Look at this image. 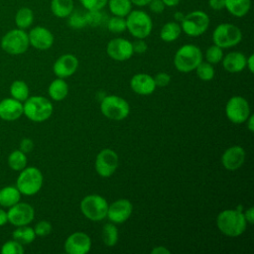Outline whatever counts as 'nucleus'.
Segmentation results:
<instances>
[{"instance_id":"obj_30","label":"nucleus","mask_w":254,"mask_h":254,"mask_svg":"<svg viewBox=\"0 0 254 254\" xmlns=\"http://www.w3.org/2000/svg\"><path fill=\"white\" fill-rule=\"evenodd\" d=\"M10 94L11 97L24 102L30 96V89L25 81L17 79L14 80L10 85Z\"/></svg>"},{"instance_id":"obj_20","label":"nucleus","mask_w":254,"mask_h":254,"mask_svg":"<svg viewBox=\"0 0 254 254\" xmlns=\"http://www.w3.org/2000/svg\"><path fill=\"white\" fill-rule=\"evenodd\" d=\"M131 89L139 95H150L156 89L154 77L148 73H136L130 79Z\"/></svg>"},{"instance_id":"obj_33","label":"nucleus","mask_w":254,"mask_h":254,"mask_svg":"<svg viewBox=\"0 0 254 254\" xmlns=\"http://www.w3.org/2000/svg\"><path fill=\"white\" fill-rule=\"evenodd\" d=\"M102 241L108 247H112L118 242V229L115 223L108 222L104 224L102 228Z\"/></svg>"},{"instance_id":"obj_26","label":"nucleus","mask_w":254,"mask_h":254,"mask_svg":"<svg viewBox=\"0 0 254 254\" xmlns=\"http://www.w3.org/2000/svg\"><path fill=\"white\" fill-rule=\"evenodd\" d=\"M73 10L72 0H52L51 11L58 18H66Z\"/></svg>"},{"instance_id":"obj_27","label":"nucleus","mask_w":254,"mask_h":254,"mask_svg":"<svg viewBox=\"0 0 254 254\" xmlns=\"http://www.w3.org/2000/svg\"><path fill=\"white\" fill-rule=\"evenodd\" d=\"M12 237L16 241L20 242L22 245H27L32 243L36 238V233L34 228L28 225L17 226V228L12 232Z\"/></svg>"},{"instance_id":"obj_1","label":"nucleus","mask_w":254,"mask_h":254,"mask_svg":"<svg viewBox=\"0 0 254 254\" xmlns=\"http://www.w3.org/2000/svg\"><path fill=\"white\" fill-rule=\"evenodd\" d=\"M236 209H225L218 213L216 217V225L219 231L229 237L240 236L247 227L241 205Z\"/></svg>"},{"instance_id":"obj_43","label":"nucleus","mask_w":254,"mask_h":254,"mask_svg":"<svg viewBox=\"0 0 254 254\" xmlns=\"http://www.w3.org/2000/svg\"><path fill=\"white\" fill-rule=\"evenodd\" d=\"M132 48H133L134 53L144 54L147 51L148 46H147L146 42L144 41V39H137L135 42L132 43Z\"/></svg>"},{"instance_id":"obj_35","label":"nucleus","mask_w":254,"mask_h":254,"mask_svg":"<svg viewBox=\"0 0 254 254\" xmlns=\"http://www.w3.org/2000/svg\"><path fill=\"white\" fill-rule=\"evenodd\" d=\"M196 75L199 79L203 81H209L214 77L215 70L213 67V64L207 63V62H201L196 67H195Z\"/></svg>"},{"instance_id":"obj_21","label":"nucleus","mask_w":254,"mask_h":254,"mask_svg":"<svg viewBox=\"0 0 254 254\" xmlns=\"http://www.w3.org/2000/svg\"><path fill=\"white\" fill-rule=\"evenodd\" d=\"M23 115V103L13 97L0 101V118L4 121H15Z\"/></svg>"},{"instance_id":"obj_42","label":"nucleus","mask_w":254,"mask_h":254,"mask_svg":"<svg viewBox=\"0 0 254 254\" xmlns=\"http://www.w3.org/2000/svg\"><path fill=\"white\" fill-rule=\"evenodd\" d=\"M154 81H155L156 86L165 87L170 83L171 76L167 72H159L154 76Z\"/></svg>"},{"instance_id":"obj_4","label":"nucleus","mask_w":254,"mask_h":254,"mask_svg":"<svg viewBox=\"0 0 254 254\" xmlns=\"http://www.w3.org/2000/svg\"><path fill=\"white\" fill-rule=\"evenodd\" d=\"M44 177L42 172L36 167H26L16 180V187L24 195H34L40 191L43 187Z\"/></svg>"},{"instance_id":"obj_28","label":"nucleus","mask_w":254,"mask_h":254,"mask_svg":"<svg viewBox=\"0 0 254 254\" xmlns=\"http://www.w3.org/2000/svg\"><path fill=\"white\" fill-rule=\"evenodd\" d=\"M182 33L181 25H179L177 22H168L166 23L160 32V38L167 43L176 41Z\"/></svg>"},{"instance_id":"obj_48","label":"nucleus","mask_w":254,"mask_h":254,"mask_svg":"<svg viewBox=\"0 0 254 254\" xmlns=\"http://www.w3.org/2000/svg\"><path fill=\"white\" fill-rule=\"evenodd\" d=\"M152 254H171V251L165 246H156L151 250Z\"/></svg>"},{"instance_id":"obj_38","label":"nucleus","mask_w":254,"mask_h":254,"mask_svg":"<svg viewBox=\"0 0 254 254\" xmlns=\"http://www.w3.org/2000/svg\"><path fill=\"white\" fill-rule=\"evenodd\" d=\"M107 28L112 33H122L126 30V19H124V17L114 16L108 20Z\"/></svg>"},{"instance_id":"obj_3","label":"nucleus","mask_w":254,"mask_h":254,"mask_svg":"<svg viewBox=\"0 0 254 254\" xmlns=\"http://www.w3.org/2000/svg\"><path fill=\"white\" fill-rule=\"evenodd\" d=\"M202 62V53L200 49L195 45H184L182 46L174 57L175 67L181 72H190L195 69V67Z\"/></svg>"},{"instance_id":"obj_9","label":"nucleus","mask_w":254,"mask_h":254,"mask_svg":"<svg viewBox=\"0 0 254 254\" xmlns=\"http://www.w3.org/2000/svg\"><path fill=\"white\" fill-rule=\"evenodd\" d=\"M242 40L241 30L229 23L218 25L212 33L213 44L221 49H228L238 45Z\"/></svg>"},{"instance_id":"obj_15","label":"nucleus","mask_w":254,"mask_h":254,"mask_svg":"<svg viewBox=\"0 0 254 254\" xmlns=\"http://www.w3.org/2000/svg\"><path fill=\"white\" fill-rule=\"evenodd\" d=\"M64 246L67 254H86L91 249V239L85 232L76 231L66 237Z\"/></svg>"},{"instance_id":"obj_25","label":"nucleus","mask_w":254,"mask_h":254,"mask_svg":"<svg viewBox=\"0 0 254 254\" xmlns=\"http://www.w3.org/2000/svg\"><path fill=\"white\" fill-rule=\"evenodd\" d=\"M251 6V0H224V8L235 17L245 16Z\"/></svg>"},{"instance_id":"obj_52","label":"nucleus","mask_w":254,"mask_h":254,"mask_svg":"<svg viewBox=\"0 0 254 254\" xmlns=\"http://www.w3.org/2000/svg\"><path fill=\"white\" fill-rule=\"evenodd\" d=\"M132 4H135L137 6H146L149 4L151 0H130Z\"/></svg>"},{"instance_id":"obj_40","label":"nucleus","mask_w":254,"mask_h":254,"mask_svg":"<svg viewBox=\"0 0 254 254\" xmlns=\"http://www.w3.org/2000/svg\"><path fill=\"white\" fill-rule=\"evenodd\" d=\"M34 231L36 233V236H47L52 232V224L47 220H41L35 225Z\"/></svg>"},{"instance_id":"obj_44","label":"nucleus","mask_w":254,"mask_h":254,"mask_svg":"<svg viewBox=\"0 0 254 254\" xmlns=\"http://www.w3.org/2000/svg\"><path fill=\"white\" fill-rule=\"evenodd\" d=\"M148 5L150 10L156 14H160L165 10V4L162 0H151Z\"/></svg>"},{"instance_id":"obj_22","label":"nucleus","mask_w":254,"mask_h":254,"mask_svg":"<svg viewBox=\"0 0 254 254\" xmlns=\"http://www.w3.org/2000/svg\"><path fill=\"white\" fill-rule=\"evenodd\" d=\"M223 68L230 73H237L246 67V57L240 52H231L222 58Z\"/></svg>"},{"instance_id":"obj_41","label":"nucleus","mask_w":254,"mask_h":254,"mask_svg":"<svg viewBox=\"0 0 254 254\" xmlns=\"http://www.w3.org/2000/svg\"><path fill=\"white\" fill-rule=\"evenodd\" d=\"M82 6L87 10H101L108 0H79Z\"/></svg>"},{"instance_id":"obj_51","label":"nucleus","mask_w":254,"mask_h":254,"mask_svg":"<svg viewBox=\"0 0 254 254\" xmlns=\"http://www.w3.org/2000/svg\"><path fill=\"white\" fill-rule=\"evenodd\" d=\"M8 222V214L3 208H0V226L5 225Z\"/></svg>"},{"instance_id":"obj_17","label":"nucleus","mask_w":254,"mask_h":254,"mask_svg":"<svg viewBox=\"0 0 254 254\" xmlns=\"http://www.w3.org/2000/svg\"><path fill=\"white\" fill-rule=\"evenodd\" d=\"M30 45L40 51L49 50L54 44V35L45 27L37 26L28 33Z\"/></svg>"},{"instance_id":"obj_54","label":"nucleus","mask_w":254,"mask_h":254,"mask_svg":"<svg viewBox=\"0 0 254 254\" xmlns=\"http://www.w3.org/2000/svg\"><path fill=\"white\" fill-rule=\"evenodd\" d=\"M174 17H175V19H176V20H178V21H182V20L184 19L185 15H183V13H182V12H177V13H175Z\"/></svg>"},{"instance_id":"obj_45","label":"nucleus","mask_w":254,"mask_h":254,"mask_svg":"<svg viewBox=\"0 0 254 254\" xmlns=\"http://www.w3.org/2000/svg\"><path fill=\"white\" fill-rule=\"evenodd\" d=\"M19 147L22 152H24L25 154H28L34 149V142L30 138H24L21 140Z\"/></svg>"},{"instance_id":"obj_34","label":"nucleus","mask_w":254,"mask_h":254,"mask_svg":"<svg viewBox=\"0 0 254 254\" xmlns=\"http://www.w3.org/2000/svg\"><path fill=\"white\" fill-rule=\"evenodd\" d=\"M67 24L70 28L81 29L85 27L86 24V11L81 9L72 10L71 13L67 16Z\"/></svg>"},{"instance_id":"obj_7","label":"nucleus","mask_w":254,"mask_h":254,"mask_svg":"<svg viewBox=\"0 0 254 254\" xmlns=\"http://www.w3.org/2000/svg\"><path fill=\"white\" fill-rule=\"evenodd\" d=\"M100 111L108 119L121 121L130 113L129 103L117 95H106L100 102Z\"/></svg>"},{"instance_id":"obj_32","label":"nucleus","mask_w":254,"mask_h":254,"mask_svg":"<svg viewBox=\"0 0 254 254\" xmlns=\"http://www.w3.org/2000/svg\"><path fill=\"white\" fill-rule=\"evenodd\" d=\"M108 7L114 16L125 17L131 11L132 3L130 0H108Z\"/></svg>"},{"instance_id":"obj_13","label":"nucleus","mask_w":254,"mask_h":254,"mask_svg":"<svg viewBox=\"0 0 254 254\" xmlns=\"http://www.w3.org/2000/svg\"><path fill=\"white\" fill-rule=\"evenodd\" d=\"M7 214L8 222L17 227L30 224L34 220L35 210L31 204L19 201L9 207Z\"/></svg>"},{"instance_id":"obj_29","label":"nucleus","mask_w":254,"mask_h":254,"mask_svg":"<svg viewBox=\"0 0 254 254\" xmlns=\"http://www.w3.org/2000/svg\"><path fill=\"white\" fill-rule=\"evenodd\" d=\"M33 22H34V13H33L32 9H30L28 7H22L16 12L15 24H16L17 28L26 30L29 27H31Z\"/></svg>"},{"instance_id":"obj_39","label":"nucleus","mask_w":254,"mask_h":254,"mask_svg":"<svg viewBox=\"0 0 254 254\" xmlns=\"http://www.w3.org/2000/svg\"><path fill=\"white\" fill-rule=\"evenodd\" d=\"M104 15L100 10H86V24L91 27H98L104 22Z\"/></svg>"},{"instance_id":"obj_47","label":"nucleus","mask_w":254,"mask_h":254,"mask_svg":"<svg viewBox=\"0 0 254 254\" xmlns=\"http://www.w3.org/2000/svg\"><path fill=\"white\" fill-rule=\"evenodd\" d=\"M208 4L212 10H221L224 8V0H209Z\"/></svg>"},{"instance_id":"obj_12","label":"nucleus","mask_w":254,"mask_h":254,"mask_svg":"<svg viewBox=\"0 0 254 254\" xmlns=\"http://www.w3.org/2000/svg\"><path fill=\"white\" fill-rule=\"evenodd\" d=\"M119 165L118 154L110 149H102L96 156L94 162V168L96 173L102 178L111 177Z\"/></svg>"},{"instance_id":"obj_16","label":"nucleus","mask_w":254,"mask_h":254,"mask_svg":"<svg viewBox=\"0 0 254 254\" xmlns=\"http://www.w3.org/2000/svg\"><path fill=\"white\" fill-rule=\"evenodd\" d=\"M106 53L109 58L118 62L127 61L134 54L132 43L123 38H115L109 41L106 47Z\"/></svg>"},{"instance_id":"obj_5","label":"nucleus","mask_w":254,"mask_h":254,"mask_svg":"<svg viewBox=\"0 0 254 254\" xmlns=\"http://www.w3.org/2000/svg\"><path fill=\"white\" fill-rule=\"evenodd\" d=\"M0 46L1 49L9 55H22L27 52L30 46L28 33L19 28L12 29L2 37Z\"/></svg>"},{"instance_id":"obj_19","label":"nucleus","mask_w":254,"mask_h":254,"mask_svg":"<svg viewBox=\"0 0 254 254\" xmlns=\"http://www.w3.org/2000/svg\"><path fill=\"white\" fill-rule=\"evenodd\" d=\"M246 153L241 146H231L227 148L221 156V164L228 171H236L245 162Z\"/></svg>"},{"instance_id":"obj_53","label":"nucleus","mask_w":254,"mask_h":254,"mask_svg":"<svg viewBox=\"0 0 254 254\" xmlns=\"http://www.w3.org/2000/svg\"><path fill=\"white\" fill-rule=\"evenodd\" d=\"M165 4V6H169V7H173V6H176L180 3L181 0H162Z\"/></svg>"},{"instance_id":"obj_46","label":"nucleus","mask_w":254,"mask_h":254,"mask_svg":"<svg viewBox=\"0 0 254 254\" xmlns=\"http://www.w3.org/2000/svg\"><path fill=\"white\" fill-rule=\"evenodd\" d=\"M244 218L246 220L247 223L249 224H253L254 221V208L252 206H250L249 208H247L244 212H243Z\"/></svg>"},{"instance_id":"obj_11","label":"nucleus","mask_w":254,"mask_h":254,"mask_svg":"<svg viewBox=\"0 0 254 254\" xmlns=\"http://www.w3.org/2000/svg\"><path fill=\"white\" fill-rule=\"evenodd\" d=\"M225 115L234 124L245 123L250 115V105L244 97L234 95L226 102Z\"/></svg>"},{"instance_id":"obj_18","label":"nucleus","mask_w":254,"mask_h":254,"mask_svg":"<svg viewBox=\"0 0 254 254\" xmlns=\"http://www.w3.org/2000/svg\"><path fill=\"white\" fill-rule=\"evenodd\" d=\"M78 67V60L74 55L64 54L61 56L53 65L54 73L61 78L71 76Z\"/></svg>"},{"instance_id":"obj_36","label":"nucleus","mask_w":254,"mask_h":254,"mask_svg":"<svg viewBox=\"0 0 254 254\" xmlns=\"http://www.w3.org/2000/svg\"><path fill=\"white\" fill-rule=\"evenodd\" d=\"M223 58V51L220 47L216 45L210 46L205 52V60L211 64H215L221 62Z\"/></svg>"},{"instance_id":"obj_37","label":"nucleus","mask_w":254,"mask_h":254,"mask_svg":"<svg viewBox=\"0 0 254 254\" xmlns=\"http://www.w3.org/2000/svg\"><path fill=\"white\" fill-rule=\"evenodd\" d=\"M24 251L25 250L23 245L15 239L6 241L0 249V252L2 254H23Z\"/></svg>"},{"instance_id":"obj_8","label":"nucleus","mask_w":254,"mask_h":254,"mask_svg":"<svg viewBox=\"0 0 254 254\" xmlns=\"http://www.w3.org/2000/svg\"><path fill=\"white\" fill-rule=\"evenodd\" d=\"M153 28V23L150 16L141 10L130 11L126 19V29L136 39L147 38Z\"/></svg>"},{"instance_id":"obj_50","label":"nucleus","mask_w":254,"mask_h":254,"mask_svg":"<svg viewBox=\"0 0 254 254\" xmlns=\"http://www.w3.org/2000/svg\"><path fill=\"white\" fill-rule=\"evenodd\" d=\"M246 123V126H247V129L250 131V132H254V115L253 114H250L249 117L247 118V120L245 121Z\"/></svg>"},{"instance_id":"obj_14","label":"nucleus","mask_w":254,"mask_h":254,"mask_svg":"<svg viewBox=\"0 0 254 254\" xmlns=\"http://www.w3.org/2000/svg\"><path fill=\"white\" fill-rule=\"evenodd\" d=\"M133 212V204L126 198H119L108 204L106 217L115 224L125 222Z\"/></svg>"},{"instance_id":"obj_24","label":"nucleus","mask_w":254,"mask_h":254,"mask_svg":"<svg viewBox=\"0 0 254 254\" xmlns=\"http://www.w3.org/2000/svg\"><path fill=\"white\" fill-rule=\"evenodd\" d=\"M21 192L17 187L7 186L0 190V205L9 208L21 199Z\"/></svg>"},{"instance_id":"obj_23","label":"nucleus","mask_w":254,"mask_h":254,"mask_svg":"<svg viewBox=\"0 0 254 254\" xmlns=\"http://www.w3.org/2000/svg\"><path fill=\"white\" fill-rule=\"evenodd\" d=\"M48 93L53 100L61 101L64 99L68 94V85L64 78L58 77L50 83L48 87Z\"/></svg>"},{"instance_id":"obj_10","label":"nucleus","mask_w":254,"mask_h":254,"mask_svg":"<svg viewBox=\"0 0 254 254\" xmlns=\"http://www.w3.org/2000/svg\"><path fill=\"white\" fill-rule=\"evenodd\" d=\"M209 26V17L200 10L192 11L187 14L181 21V28L185 34L190 37H198L202 35Z\"/></svg>"},{"instance_id":"obj_49","label":"nucleus","mask_w":254,"mask_h":254,"mask_svg":"<svg viewBox=\"0 0 254 254\" xmlns=\"http://www.w3.org/2000/svg\"><path fill=\"white\" fill-rule=\"evenodd\" d=\"M246 67L251 73L254 72V55H250L246 59Z\"/></svg>"},{"instance_id":"obj_6","label":"nucleus","mask_w":254,"mask_h":254,"mask_svg":"<svg viewBox=\"0 0 254 254\" xmlns=\"http://www.w3.org/2000/svg\"><path fill=\"white\" fill-rule=\"evenodd\" d=\"M79 207L84 217L91 221H100L107 215L108 202L99 194H88L81 199Z\"/></svg>"},{"instance_id":"obj_31","label":"nucleus","mask_w":254,"mask_h":254,"mask_svg":"<svg viewBox=\"0 0 254 254\" xmlns=\"http://www.w3.org/2000/svg\"><path fill=\"white\" fill-rule=\"evenodd\" d=\"M27 155L20 149L12 151L8 156V166L13 171H22L27 167Z\"/></svg>"},{"instance_id":"obj_2","label":"nucleus","mask_w":254,"mask_h":254,"mask_svg":"<svg viewBox=\"0 0 254 254\" xmlns=\"http://www.w3.org/2000/svg\"><path fill=\"white\" fill-rule=\"evenodd\" d=\"M52 102L44 96H29L23 103V114L33 122H44L53 114Z\"/></svg>"}]
</instances>
